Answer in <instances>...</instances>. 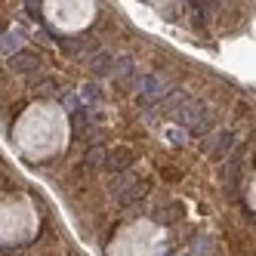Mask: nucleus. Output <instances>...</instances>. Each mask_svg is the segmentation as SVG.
I'll return each instance as SVG.
<instances>
[{
    "instance_id": "3",
    "label": "nucleus",
    "mask_w": 256,
    "mask_h": 256,
    "mask_svg": "<svg viewBox=\"0 0 256 256\" xmlns=\"http://www.w3.org/2000/svg\"><path fill=\"white\" fill-rule=\"evenodd\" d=\"M145 192H148V182H142V179H139L130 192H124V194H120V200H124V204H133V200H139Z\"/></svg>"
},
{
    "instance_id": "6",
    "label": "nucleus",
    "mask_w": 256,
    "mask_h": 256,
    "mask_svg": "<svg viewBox=\"0 0 256 256\" xmlns=\"http://www.w3.org/2000/svg\"><path fill=\"white\" fill-rule=\"evenodd\" d=\"M158 219H164V222H176V219H182V207L179 204H170L167 210H160Z\"/></svg>"
},
{
    "instance_id": "2",
    "label": "nucleus",
    "mask_w": 256,
    "mask_h": 256,
    "mask_svg": "<svg viewBox=\"0 0 256 256\" xmlns=\"http://www.w3.org/2000/svg\"><path fill=\"white\" fill-rule=\"evenodd\" d=\"M133 164V152L130 148H118L112 152V158H108V170H124V167H130Z\"/></svg>"
},
{
    "instance_id": "4",
    "label": "nucleus",
    "mask_w": 256,
    "mask_h": 256,
    "mask_svg": "<svg viewBox=\"0 0 256 256\" xmlns=\"http://www.w3.org/2000/svg\"><path fill=\"white\" fill-rule=\"evenodd\" d=\"M93 74H112V52H99V59L93 62Z\"/></svg>"
},
{
    "instance_id": "7",
    "label": "nucleus",
    "mask_w": 256,
    "mask_h": 256,
    "mask_svg": "<svg viewBox=\"0 0 256 256\" xmlns=\"http://www.w3.org/2000/svg\"><path fill=\"white\" fill-rule=\"evenodd\" d=\"M16 46H19V38H16V34H6V38H0V50H4V52H12Z\"/></svg>"
},
{
    "instance_id": "1",
    "label": "nucleus",
    "mask_w": 256,
    "mask_h": 256,
    "mask_svg": "<svg viewBox=\"0 0 256 256\" xmlns=\"http://www.w3.org/2000/svg\"><path fill=\"white\" fill-rule=\"evenodd\" d=\"M10 68L16 71V74H28V71H38L40 68V56L38 52H12V59H10Z\"/></svg>"
},
{
    "instance_id": "5",
    "label": "nucleus",
    "mask_w": 256,
    "mask_h": 256,
    "mask_svg": "<svg viewBox=\"0 0 256 256\" xmlns=\"http://www.w3.org/2000/svg\"><path fill=\"white\" fill-rule=\"evenodd\" d=\"M232 139H234L232 133H222V136H219V142H216L213 148H210V154H213V158H222V152H228V145H232Z\"/></svg>"
},
{
    "instance_id": "8",
    "label": "nucleus",
    "mask_w": 256,
    "mask_h": 256,
    "mask_svg": "<svg viewBox=\"0 0 256 256\" xmlns=\"http://www.w3.org/2000/svg\"><path fill=\"white\" fill-rule=\"evenodd\" d=\"M0 28H4V25H0ZM0 38H4V31H0Z\"/></svg>"
}]
</instances>
